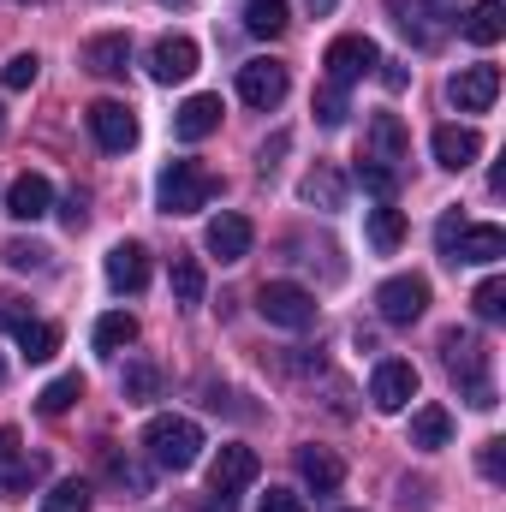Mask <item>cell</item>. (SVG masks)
Returning a JSON list of instances; mask_svg holds the SVG:
<instances>
[{"label": "cell", "mask_w": 506, "mask_h": 512, "mask_svg": "<svg viewBox=\"0 0 506 512\" xmlns=\"http://www.w3.org/2000/svg\"><path fill=\"white\" fill-rule=\"evenodd\" d=\"M298 477H304L316 495H334V489H340V477H346V465H340L328 447H298Z\"/></svg>", "instance_id": "obj_21"}, {"label": "cell", "mask_w": 506, "mask_h": 512, "mask_svg": "<svg viewBox=\"0 0 506 512\" xmlns=\"http://www.w3.org/2000/svg\"><path fill=\"white\" fill-rule=\"evenodd\" d=\"M370 143H376V161L393 167V161L405 155V143H411V137H405V126H399V114H376V120H370Z\"/></svg>", "instance_id": "obj_28"}, {"label": "cell", "mask_w": 506, "mask_h": 512, "mask_svg": "<svg viewBox=\"0 0 506 512\" xmlns=\"http://www.w3.org/2000/svg\"><path fill=\"white\" fill-rule=\"evenodd\" d=\"M376 203H393V191H399V167H387V161H376V155H364L358 161V173H352Z\"/></svg>", "instance_id": "obj_27"}, {"label": "cell", "mask_w": 506, "mask_h": 512, "mask_svg": "<svg viewBox=\"0 0 506 512\" xmlns=\"http://www.w3.org/2000/svg\"><path fill=\"white\" fill-rule=\"evenodd\" d=\"M459 233H465V221L447 209V215H441V227H435V239H441V256H447V262H453V245H459Z\"/></svg>", "instance_id": "obj_42"}, {"label": "cell", "mask_w": 506, "mask_h": 512, "mask_svg": "<svg viewBox=\"0 0 506 512\" xmlns=\"http://www.w3.org/2000/svg\"><path fill=\"white\" fill-rule=\"evenodd\" d=\"M84 120H90V137H96L108 155H126L131 143H137V114H131L126 102H96Z\"/></svg>", "instance_id": "obj_11"}, {"label": "cell", "mask_w": 506, "mask_h": 512, "mask_svg": "<svg viewBox=\"0 0 506 512\" xmlns=\"http://www.w3.org/2000/svg\"><path fill=\"white\" fill-rule=\"evenodd\" d=\"M387 12L417 48H441L447 30L459 24V0H387Z\"/></svg>", "instance_id": "obj_4"}, {"label": "cell", "mask_w": 506, "mask_h": 512, "mask_svg": "<svg viewBox=\"0 0 506 512\" xmlns=\"http://www.w3.org/2000/svg\"><path fill=\"white\" fill-rule=\"evenodd\" d=\"M459 30H465V42L495 48V42L506 36V6H501V0H477V6L465 12V24H459Z\"/></svg>", "instance_id": "obj_22"}, {"label": "cell", "mask_w": 506, "mask_h": 512, "mask_svg": "<svg viewBox=\"0 0 506 512\" xmlns=\"http://www.w3.org/2000/svg\"><path fill=\"white\" fill-rule=\"evenodd\" d=\"M120 393H126L131 405L155 399V393H161V370H155L149 358H131V364H126V376H120Z\"/></svg>", "instance_id": "obj_30"}, {"label": "cell", "mask_w": 506, "mask_h": 512, "mask_svg": "<svg viewBox=\"0 0 506 512\" xmlns=\"http://www.w3.org/2000/svg\"><path fill=\"white\" fill-rule=\"evenodd\" d=\"M84 66H90L96 78H120L131 66V42L120 30H114V36H90V42H84Z\"/></svg>", "instance_id": "obj_20"}, {"label": "cell", "mask_w": 506, "mask_h": 512, "mask_svg": "<svg viewBox=\"0 0 506 512\" xmlns=\"http://www.w3.org/2000/svg\"><path fill=\"white\" fill-rule=\"evenodd\" d=\"M251 221L245 215H215L209 221V233H203V251L209 256H221V262H245L251 256Z\"/></svg>", "instance_id": "obj_15"}, {"label": "cell", "mask_w": 506, "mask_h": 512, "mask_svg": "<svg viewBox=\"0 0 506 512\" xmlns=\"http://www.w3.org/2000/svg\"><path fill=\"white\" fill-rule=\"evenodd\" d=\"M191 72H197V42L191 36H161L149 48V78L155 84H185Z\"/></svg>", "instance_id": "obj_13"}, {"label": "cell", "mask_w": 506, "mask_h": 512, "mask_svg": "<svg viewBox=\"0 0 506 512\" xmlns=\"http://www.w3.org/2000/svg\"><path fill=\"white\" fill-rule=\"evenodd\" d=\"M304 203H322V209H340V203H346V185H340V173H334V167H316V173L304 179Z\"/></svg>", "instance_id": "obj_32"}, {"label": "cell", "mask_w": 506, "mask_h": 512, "mask_svg": "<svg viewBox=\"0 0 506 512\" xmlns=\"http://www.w3.org/2000/svg\"><path fill=\"white\" fill-rule=\"evenodd\" d=\"M256 471H262L256 447H221L215 465H209V495H239V489H251Z\"/></svg>", "instance_id": "obj_12"}, {"label": "cell", "mask_w": 506, "mask_h": 512, "mask_svg": "<svg viewBox=\"0 0 506 512\" xmlns=\"http://www.w3.org/2000/svg\"><path fill=\"white\" fill-rule=\"evenodd\" d=\"M447 441H453V411H447V405H417V411H411V447L441 453Z\"/></svg>", "instance_id": "obj_19"}, {"label": "cell", "mask_w": 506, "mask_h": 512, "mask_svg": "<svg viewBox=\"0 0 506 512\" xmlns=\"http://www.w3.org/2000/svg\"><path fill=\"white\" fill-rule=\"evenodd\" d=\"M495 256H506L501 227H465L459 245H453V262H495Z\"/></svg>", "instance_id": "obj_23"}, {"label": "cell", "mask_w": 506, "mask_h": 512, "mask_svg": "<svg viewBox=\"0 0 506 512\" xmlns=\"http://www.w3.org/2000/svg\"><path fill=\"white\" fill-rule=\"evenodd\" d=\"M30 322V304L24 298H0V328H24Z\"/></svg>", "instance_id": "obj_43"}, {"label": "cell", "mask_w": 506, "mask_h": 512, "mask_svg": "<svg viewBox=\"0 0 506 512\" xmlns=\"http://www.w3.org/2000/svg\"><path fill=\"white\" fill-rule=\"evenodd\" d=\"M143 453L161 465V471H191L197 465V453H203V429L191 423V417H149V429H143Z\"/></svg>", "instance_id": "obj_3"}, {"label": "cell", "mask_w": 506, "mask_h": 512, "mask_svg": "<svg viewBox=\"0 0 506 512\" xmlns=\"http://www.w3.org/2000/svg\"><path fill=\"white\" fill-rule=\"evenodd\" d=\"M0 256H6L12 268H42V262H48V251H42V245H30V239H12Z\"/></svg>", "instance_id": "obj_40"}, {"label": "cell", "mask_w": 506, "mask_h": 512, "mask_svg": "<svg viewBox=\"0 0 506 512\" xmlns=\"http://www.w3.org/2000/svg\"><path fill=\"white\" fill-rule=\"evenodd\" d=\"M322 66H328V84H358L364 72H376L381 66V48L370 42V36H334L328 42V54H322Z\"/></svg>", "instance_id": "obj_8"}, {"label": "cell", "mask_w": 506, "mask_h": 512, "mask_svg": "<svg viewBox=\"0 0 506 512\" xmlns=\"http://www.w3.org/2000/svg\"><path fill=\"white\" fill-rule=\"evenodd\" d=\"M429 149H435V161L447 167V173H465L477 155H483V137L471 126H441L435 137H429Z\"/></svg>", "instance_id": "obj_16"}, {"label": "cell", "mask_w": 506, "mask_h": 512, "mask_svg": "<svg viewBox=\"0 0 506 512\" xmlns=\"http://www.w3.org/2000/svg\"><path fill=\"white\" fill-rule=\"evenodd\" d=\"M215 191H221V179H215L203 161H167L161 179H155V203H161V215H197V209H209Z\"/></svg>", "instance_id": "obj_1"}, {"label": "cell", "mask_w": 506, "mask_h": 512, "mask_svg": "<svg viewBox=\"0 0 506 512\" xmlns=\"http://www.w3.org/2000/svg\"><path fill=\"white\" fill-rule=\"evenodd\" d=\"M12 334H18V352H24L30 364H48V358L60 352V328H54V322H36V316H30V322L12 328Z\"/></svg>", "instance_id": "obj_25"}, {"label": "cell", "mask_w": 506, "mask_h": 512, "mask_svg": "<svg viewBox=\"0 0 506 512\" xmlns=\"http://www.w3.org/2000/svg\"><path fill=\"white\" fill-rule=\"evenodd\" d=\"M131 340H137V322H131L126 310H114V316H102V322H96V352H108V358H114L120 346H131Z\"/></svg>", "instance_id": "obj_31"}, {"label": "cell", "mask_w": 506, "mask_h": 512, "mask_svg": "<svg viewBox=\"0 0 506 512\" xmlns=\"http://www.w3.org/2000/svg\"><path fill=\"white\" fill-rule=\"evenodd\" d=\"M215 126H221V96H185L179 114H173V131H179L185 143H203Z\"/></svg>", "instance_id": "obj_17"}, {"label": "cell", "mask_w": 506, "mask_h": 512, "mask_svg": "<svg viewBox=\"0 0 506 512\" xmlns=\"http://www.w3.org/2000/svg\"><path fill=\"white\" fill-rule=\"evenodd\" d=\"M477 471H483L489 483H501L506 477V441H483V447H477Z\"/></svg>", "instance_id": "obj_39"}, {"label": "cell", "mask_w": 506, "mask_h": 512, "mask_svg": "<svg viewBox=\"0 0 506 512\" xmlns=\"http://www.w3.org/2000/svg\"><path fill=\"white\" fill-rule=\"evenodd\" d=\"M36 72H42V60H36V54H12V60L0 66V84H6V90H30V84H36Z\"/></svg>", "instance_id": "obj_35"}, {"label": "cell", "mask_w": 506, "mask_h": 512, "mask_svg": "<svg viewBox=\"0 0 506 512\" xmlns=\"http://www.w3.org/2000/svg\"><path fill=\"white\" fill-rule=\"evenodd\" d=\"M417 399V370L405 358H381L376 376H370V405L376 411H405Z\"/></svg>", "instance_id": "obj_10"}, {"label": "cell", "mask_w": 506, "mask_h": 512, "mask_svg": "<svg viewBox=\"0 0 506 512\" xmlns=\"http://www.w3.org/2000/svg\"><path fill=\"white\" fill-rule=\"evenodd\" d=\"M0 382H6V364H0Z\"/></svg>", "instance_id": "obj_45"}, {"label": "cell", "mask_w": 506, "mask_h": 512, "mask_svg": "<svg viewBox=\"0 0 506 512\" xmlns=\"http://www.w3.org/2000/svg\"><path fill=\"white\" fill-rule=\"evenodd\" d=\"M108 477H114L120 489H131V495H149V477H143V465H131V459H120V453H108Z\"/></svg>", "instance_id": "obj_38"}, {"label": "cell", "mask_w": 506, "mask_h": 512, "mask_svg": "<svg viewBox=\"0 0 506 512\" xmlns=\"http://www.w3.org/2000/svg\"><path fill=\"white\" fill-rule=\"evenodd\" d=\"M42 512H90V489L84 483H54L42 495Z\"/></svg>", "instance_id": "obj_34"}, {"label": "cell", "mask_w": 506, "mask_h": 512, "mask_svg": "<svg viewBox=\"0 0 506 512\" xmlns=\"http://www.w3.org/2000/svg\"><path fill=\"white\" fill-rule=\"evenodd\" d=\"M286 90H292V78H286V66H280V60H245V66H239V102L256 108V114L280 108V102H286Z\"/></svg>", "instance_id": "obj_7"}, {"label": "cell", "mask_w": 506, "mask_h": 512, "mask_svg": "<svg viewBox=\"0 0 506 512\" xmlns=\"http://www.w3.org/2000/svg\"><path fill=\"white\" fill-rule=\"evenodd\" d=\"M286 24H292L286 0H251V6H245V30H251V36H280Z\"/></svg>", "instance_id": "obj_29"}, {"label": "cell", "mask_w": 506, "mask_h": 512, "mask_svg": "<svg viewBox=\"0 0 506 512\" xmlns=\"http://www.w3.org/2000/svg\"><path fill=\"white\" fill-rule=\"evenodd\" d=\"M441 358H447V376L465 387V399L477 405V411H489L495 405V382H489V346L477 340V334H441Z\"/></svg>", "instance_id": "obj_2"}, {"label": "cell", "mask_w": 506, "mask_h": 512, "mask_svg": "<svg viewBox=\"0 0 506 512\" xmlns=\"http://www.w3.org/2000/svg\"><path fill=\"white\" fill-rule=\"evenodd\" d=\"M54 209V185L42 179V173H18L12 185H6V215L12 221H42Z\"/></svg>", "instance_id": "obj_14"}, {"label": "cell", "mask_w": 506, "mask_h": 512, "mask_svg": "<svg viewBox=\"0 0 506 512\" xmlns=\"http://www.w3.org/2000/svg\"><path fill=\"white\" fill-rule=\"evenodd\" d=\"M495 96H501V66H465V72L447 84V102H453L459 114H489Z\"/></svg>", "instance_id": "obj_9"}, {"label": "cell", "mask_w": 506, "mask_h": 512, "mask_svg": "<svg viewBox=\"0 0 506 512\" xmlns=\"http://www.w3.org/2000/svg\"><path fill=\"white\" fill-rule=\"evenodd\" d=\"M167 6H179V0H167Z\"/></svg>", "instance_id": "obj_46"}, {"label": "cell", "mask_w": 506, "mask_h": 512, "mask_svg": "<svg viewBox=\"0 0 506 512\" xmlns=\"http://www.w3.org/2000/svg\"><path fill=\"white\" fill-rule=\"evenodd\" d=\"M108 286L114 292H143L149 286V251L143 245H114L108 251Z\"/></svg>", "instance_id": "obj_18"}, {"label": "cell", "mask_w": 506, "mask_h": 512, "mask_svg": "<svg viewBox=\"0 0 506 512\" xmlns=\"http://www.w3.org/2000/svg\"><path fill=\"white\" fill-rule=\"evenodd\" d=\"M256 512H310V507H304V495H292V489H268V495L256 501Z\"/></svg>", "instance_id": "obj_41"}, {"label": "cell", "mask_w": 506, "mask_h": 512, "mask_svg": "<svg viewBox=\"0 0 506 512\" xmlns=\"http://www.w3.org/2000/svg\"><path fill=\"white\" fill-rule=\"evenodd\" d=\"M376 310L387 328H411L423 310H429V280L423 274H393L376 286Z\"/></svg>", "instance_id": "obj_5"}, {"label": "cell", "mask_w": 506, "mask_h": 512, "mask_svg": "<svg viewBox=\"0 0 506 512\" xmlns=\"http://www.w3.org/2000/svg\"><path fill=\"white\" fill-rule=\"evenodd\" d=\"M60 221H66V227L78 233V227H84V197H66V209H60Z\"/></svg>", "instance_id": "obj_44"}, {"label": "cell", "mask_w": 506, "mask_h": 512, "mask_svg": "<svg viewBox=\"0 0 506 512\" xmlns=\"http://www.w3.org/2000/svg\"><path fill=\"white\" fill-rule=\"evenodd\" d=\"M364 233H370V245H376L381 256H393L399 245H405V215H399L393 203H376L370 221H364Z\"/></svg>", "instance_id": "obj_24"}, {"label": "cell", "mask_w": 506, "mask_h": 512, "mask_svg": "<svg viewBox=\"0 0 506 512\" xmlns=\"http://www.w3.org/2000/svg\"><path fill=\"white\" fill-rule=\"evenodd\" d=\"M316 120L328 131L346 126V90H340V84H322V90H316Z\"/></svg>", "instance_id": "obj_37"}, {"label": "cell", "mask_w": 506, "mask_h": 512, "mask_svg": "<svg viewBox=\"0 0 506 512\" xmlns=\"http://www.w3.org/2000/svg\"><path fill=\"white\" fill-rule=\"evenodd\" d=\"M173 298L179 304H203V268H197V256H173Z\"/></svg>", "instance_id": "obj_33"}, {"label": "cell", "mask_w": 506, "mask_h": 512, "mask_svg": "<svg viewBox=\"0 0 506 512\" xmlns=\"http://www.w3.org/2000/svg\"><path fill=\"white\" fill-rule=\"evenodd\" d=\"M78 399H84V376L72 370V376H60V382H48L36 393V411H42V417H66Z\"/></svg>", "instance_id": "obj_26"}, {"label": "cell", "mask_w": 506, "mask_h": 512, "mask_svg": "<svg viewBox=\"0 0 506 512\" xmlns=\"http://www.w3.org/2000/svg\"><path fill=\"white\" fill-rule=\"evenodd\" d=\"M256 310H262V322H274V328H310V322H316V292H304V286H292V280H268V286L256 292Z\"/></svg>", "instance_id": "obj_6"}, {"label": "cell", "mask_w": 506, "mask_h": 512, "mask_svg": "<svg viewBox=\"0 0 506 512\" xmlns=\"http://www.w3.org/2000/svg\"><path fill=\"white\" fill-rule=\"evenodd\" d=\"M471 310H477L483 322H501V316H506V280H483V286H477V298H471Z\"/></svg>", "instance_id": "obj_36"}]
</instances>
